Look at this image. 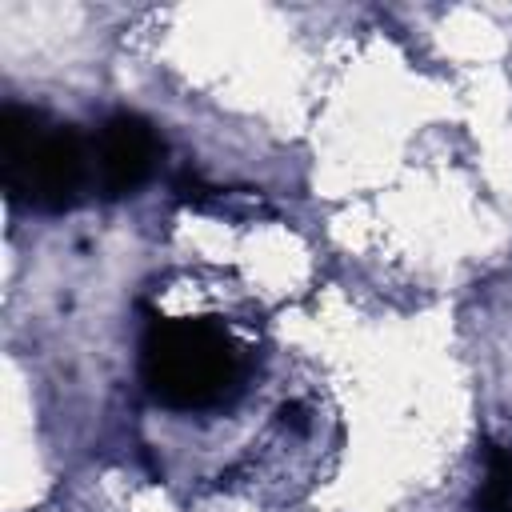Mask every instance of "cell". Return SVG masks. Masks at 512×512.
Here are the masks:
<instances>
[{
  "label": "cell",
  "instance_id": "obj_1",
  "mask_svg": "<svg viewBox=\"0 0 512 512\" xmlns=\"http://www.w3.org/2000/svg\"><path fill=\"white\" fill-rule=\"evenodd\" d=\"M240 344L212 316H156L140 336V380L160 408L212 412L240 388Z\"/></svg>",
  "mask_w": 512,
  "mask_h": 512
},
{
  "label": "cell",
  "instance_id": "obj_2",
  "mask_svg": "<svg viewBox=\"0 0 512 512\" xmlns=\"http://www.w3.org/2000/svg\"><path fill=\"white\" fill-rule=\"evenodd\" d=\"M92 176V148L76 124L52 120L32 104L0 108V184L12 204L68 212Z\"/></svg>",
  "mask_w": 512,
  "mask_h": 512
},
{
  "label": "cell",
  "instance_id": "obj_3",
  "mask_svg": "<svg viewBox=\"0 0 512 512\" xmlns=\"http://www.w3.org/2000/svg\"><path fill=\"white\" fill-rule=\"evenodd\" d=\"M160 152H164V144H160L152 120H144L136 112H112L92 140V180H96L100 196L104 200L136 196L152 180Z\"/></svg>",
  "mask_w": 512,
  "mask_h": 512
},
{
  "label": "cell",
  "instance_id": "obj_4",
  "mask_svg": "<svg viewBox=\"0 0 512 512\" xmlns=\"http://www.w3.org/2000/svg\"><path fill=\"white\" fill-rule=\"evenodd\" d=\"M472 512H512V452L484 444V480L472 492Z\"/></svg>",
  "mask_w": 512,
  "mask_h": 512
},
{
  "label": "cell",
  "instance_id": "obj_5",
  "mask_svg": "<svg viewBox=\"0 0 512 512\" xmlns=\"http://www.w3.org/2000/svg\"><path fill=\"white\" fill-rule=\"evenodd\" d=\"M304 408L300 404H280V424H292V428H304Z\"/></svg>",
  "mask_w": 512,
  "mask_h": 512
}]
</instances>
